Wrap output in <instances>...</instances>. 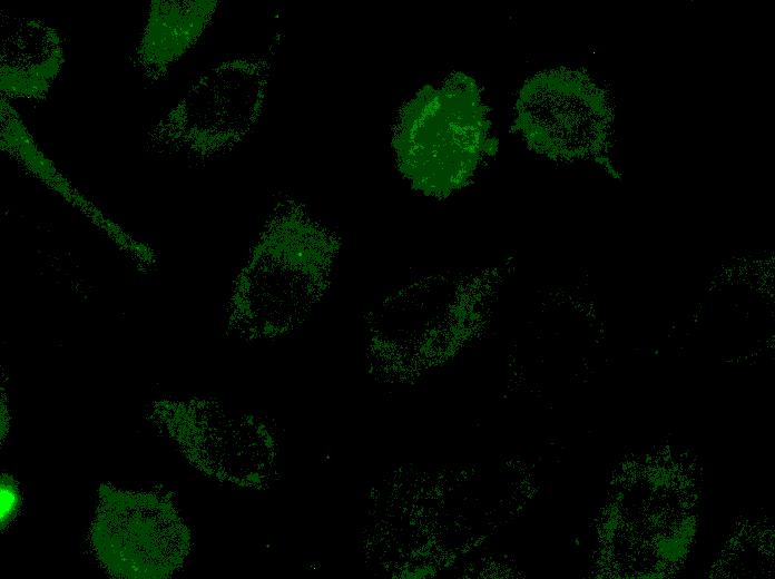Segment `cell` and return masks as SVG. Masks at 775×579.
I'll return each instance as SVG.
<instances>
[{
  "label": "cell",
  "mask_w": 775,
  "mask_h": 579,
  "mask_svg": "<svg viewBox=\"0 0 775 579\" xmlns=\"http://www.w3.org/2000/svg\"><path fill=\"white\" fill-rule=\"evenodd\" d=\"M269 75L263 57L234 58L207 69L147 130V151L192 160L230 151L258 122Z\"/></svg>",
  "instance_id": "obj_1"
},
{
  "label": "cell",
  "mask_w": 775,
  "mask_h": 579,
  "mask_svg": "<svg viewBox=\"0 0 775 579\" xmlns=\"http://www.w3.org/2000/svg\"><path fill=\"white\" fill-rule=\"evenodd\" d=\"M475 81L458 72L426 86L401 109L392 146L400 168L424 190L457 185L491 146Z\"/></svg>",
  "instance_id": "obj_2"
},
{
  "label": "cell",
  "mask_w": 775,
  "mask_h": 579,
  "mask_svg": "<svg viewBox=\"0 0 775 579\" xmlns=\"http://www.w3.org/2000/svg\"><path fill=\"white\" fill-rule=\"evenodd\" d=\"M334 251L330 232L300 209L276 215L246 268L244 307L276 328L298 320L324 290Z\"/></svg>",
  "instance_id": "obj_3"
},
{
  "label": "cell",
  "mask_w": 775,
  "mask_h": 579,
  "mask_svg": "<svg viewBox=\"0 0 775 579\" xmlns=\"http://www.w3.org/2000/svg\"><path fill=\"white\" fill-rule=\"evenodd\" d=\"M517 126L529 145L560 157L599 148L606 125L601 97L580 73L552 71L534 77L520 92Z\"/></svg>",
  "instance_id": "obj_4"
},
{
  "label": "cell",
  "mask_w": 775,
  "mask_h": 579,
  "mask_svg": "<svg viewBox=\"0 0 775 579\" xmlns=\"http://www.w3.org/2000/svg\"><path fill=\"white\" fill-rule=\"evenodd\" d=\"M105 503L95 540L101 559L114 572L158 577L176 565L182 538L165 503L154 497L124 493Z\"/></svg>",
  "instance_id": "obj_5"
},
{
  "label": "cell",
  "mask_w": 775,
  "mask_h": 579,
  "mask_svg": "<svg viewBox=\"0 0 775 579\" xmlns=\"http://www.w3.org/2000/svg\"><path fill=\"white\" fill-rule=\"evenodd\" d=\"M0 88L3 98L45 99L65 63L57 30L1 11Z\"/></svg>",
  "instance_id": "obj_6"
},
{
  "label": "cell",
  "mask_w": 775,
  "mask_h": 579,
  "mask_svg": "<svg viewBox=\"0 0 775 579\" xmlns=\"http://www.w3.org/2000/svg\"><path fill=\"white\" fill-rule=\"evenodd\" d=\"M217 8L215 0L151 1L131 57L134 68L149 84L163 80L171 65L197 42Z\"/></svg>",
  "instance_id": "obj_7"
}]
</instances>
